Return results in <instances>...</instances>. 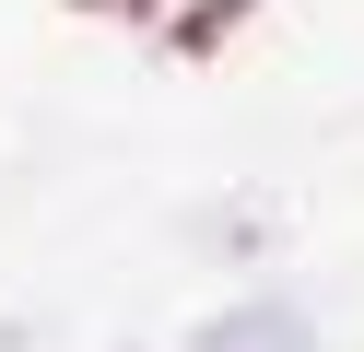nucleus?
Masks as SVG:
<instances>
[{
    "label": "nucleus",
    "instance_id": "f257e3e1",
    "mask_svg": "<svg viewBox=\"0 0 364 352\" xmlns=\"http://www.w3.org/2000/svg\"><path fill=\"white\" fill-rule=\"evenodd\" d=\"M200 352H317V329H306V305H235V317H212Z\"/></svg>",
    "mask_w": 364,
    "mask_h": 352
}]
</instances>
